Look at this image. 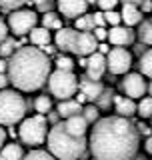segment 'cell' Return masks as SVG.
I'll return each instance as SVG.
<instances>
[{
    "label": "cell",
    "instance_id": "1",
    "mask_svg": "<svg viewBox=\"0 0 152 160\" xmlns=\"http://www.w3.org/2000/svg\"><path fill=\"white\" fill-rule=\"evenodd\" d=\"M140 132L130 118L106 116L92 124L88 146L94 160H134Z\"/></svg>",
    "mask_w": 152,
    "mask_h": 160
},
{
    "label": "cell",
    "instance_id": "2",
    "mask_svg": "<svg viewBox=\"0 0 152 160\" xmlns=\"http://www.w3.org/2000/svg\"><path fill=\"white\" fill-rule=\"evenodd\" d=\"M52 62L40 48L20 46L8 60V80L20 92H34L48 82Z\"/></svg>",
    "mask_w": 152,
    "mask_h": 160
},
{
    "label": "cell",
    "instance_id": "3",
    "mask_svg": "<svg viewBox=\"0 0 152 160\" xmlns=\"http://www.w3.org/2000/svg\"><path fill=\"white\" fill-rule=\"evenodd\" d=\"M48 150L56 160H80L86 154V138L70 134L64 122L54 124L48 130Z\"/></svg>",
    "mask_w": 152,
    "mask_h": 160
},
{
    "label": "cell",
    "instance_id": "4",
    "mask_svg": "<svg viewBox=\"0 0 152 160\" xmlns=\"http://www.w3.org/2000/svg\"><path fill=\"white\" fill-rule=\"evenodd\" d=\"M54 42L62 52H70L76 56H90L98 50V40L94 34L82 32L78 28H60L54 36Z\"/></svg>",
    "mask_w": 152,
    "mask_h": 160
},
{
    "label": "cell",
    "instance_id": "5",
    "mask_svg": "<svg viewBox=\"0 0 152 160\" xmlns=\"http://www.w3.org/2000/svg\"><path fill=\"white\" fill-rule=\"evenodd\" d=\"M26 110L28 102L20 94V90L14 88L0 90V124L2 126H14L16 122L24 120Z\"/></svg>",
    "mask_w": 152,
    "mask_h": 160
},
{
    "label": "cell",
    "instance_id": "6",
    "mask_svg": "<svg viewBox=\"0 0 152 160\" xmlns=\"http://www.w3.org/2000/svg\"><path fill=\"white\" fill-rule=\"evenodd\" d=\"M48 120L44 114H34V116H28L22 120L18 128V136L24 144L28 146H38V144H44V140L48 138Z\"/></svg>",
    "mask_w": 152,
    "mask_h": 160
},
{
    "label": "cell",
    "instance_id": "7",
    "mask_svg": "<svg viewBox=\"0 0 152 160\" xmlns=\"http://www.w3.org/2000/svg\"><path fill=\"white\" fill-rule=\"evenodd\" d=\"M78 84L80 78H76V74L70 72V70H54L48 76V90L58 100L72 98L78 90Z\"/></svg>",
    "mask_w": 152,
    "mask_h": 160
},
{
    "label": "cell",
    "instance_id": "8",
    "mask_svg": "<svg viewBox=\"0 0 152 160\" xmlns=\"http://www.w3.org/2000/svg\"><path fill=\"white\" fill-rule=\"evenodd\" d=\"M36 22H38V16L32 10L18 8V10H12L10 16H8V28L16 36H26V34H30V30L36 26Z\"/></svg>",
    "mask_w": 152,
    "mask_h": 160
},
{
    "label": "cell",
    "instance_id": "9",
    "mask_svg": "<svg viewBox=\"0 0 152 160\" xmlns=\"http://www.w3.org/2000/svg\"><path fill=\"white\" fill-rule=\"evenodd\" d=\"M106 66L112 74H128L132 66V54L124 46H116L106 54Z\"/></svg>",
    "mask_w": 152,
    "mask_h": 160
},
{
    "label": "cell",
    "instance_id": "10",
    "mask_svg": "<svg viewBox=\"0 0 152 160\" xmlns=\"http://www.w3.org/2000/svg\"><path fill=\"white\" fill-rule=\"evenodd\" d=\"M122 90L126 96L130 98H142L146 92H148V84L144 80V74L140 72H130L122 78Z\"/></svg>",
    "mask_w": 152,
    "mask_h": 160
},
{
    "label": "cell",
    "instance_id": "11",
    "mask_svg": "<svg viewBox=\"0 0 152 160\" xmlns=\"http://www.w3.org/2000/svg\"><path fill=\"white\" fill-rule=\"evenodd\" d=\"M106 56L100 52H92L86 58V76L92 80H100L106 72Z\"/></svg>",
    "mask_w": 152,
    "mask_h": 160
},
{
    "label": "cell",
    "instance_id": "12",
    "mask_svg": "<svg viewBox=\"0 0 152 160\" xmlns=\"http://www.w3.org/2000/svg\"><path fill=\"white\" fill-rule=\"evenodd\" d=\"M134 38L136 34L130 26H112L108 30V40L114 46H128L134 42Z\"/></svg>",
    "mask_w": 152,
    "mask_h": 160
},
{
    "label": "cell",
    "instance_id": "13",
    "mask_svg": "<svg viewBox=\"0 0 152 160\" xmlns=\"http://www.w3.org/2000/svg\"><path fill=\"white\" fill-rule=\"evenodd\" d=\"M58 10L62 16L66 18H78L82 16L86 12V8H88V2L86 0H58Z\"/></svg>",
    "mask_w": 152,
    "mask_h": 160
},
{
    "label": "cell",
    "instance_id": "14",
    "mask_svg": "<svg viewBox=\"0 0 152 160\" xmlns=\"http://www.w3.org/2000/svg\"><path fill=\"white\" fill-rule=\"evenodd\" d=\"M78 88H80V92H84L86 94V98L90 100V102H96V98L102 94V82L100 80H92V78H88V76H84V78H80V84H78Z\"/></svg>",
    "mask_w": 152,
    "mask_h": 160
},
{
    "label": "cell",
    "instance_id": "15",
    "mask_svg": "<svg viewBox=\"0 0 152 160\" xmlns=\"http://www.w3.org/2000/svg\"><path fill=\"white\" fill-rule=\"evenodd\" d=\"M136 106H138V104L134 102V98H130V96H116L114 94V108H116V114H118V116L132 118L136 114Z\"/></svg>",
    "mask_w": 152,
    "mask_h": 160
},
{
    "label": "cell",
    "instance_id": "16",
    "mask_svg": "<svg viewBox=\"0 0 152 160\" xmlns=\"http://www.w3.org/2000/svg\"><path fill=\"white\" fill-rule=\"evenodd\" d=\"M64 126L70 134H74V136H86V130H88L90 124L86 122V118L82 116V112L80 114H74V116H70L64 120Z\"/></svg>",
    "mask_w": 152,
    "mask_h": 160
},
{
    "label": "cell",
    "instance_id": "17",
    "mask_svg": "<svg viewBox=\"0 0 152 160\" xmlns=\"http://www.w3.org/2000/svg\"><path fill=\"white\" fill-rule=\"evenodd\" d=\"M120 16H122V22L126 26H136L142 22V10L138 4H122Z\"/></svg>",
    "mask_w": 152,
    "mask_h": 160
},
{
    "label": "cell",
    "instance_id": "18",
    "mask_svg": "<svg viewBox=\"0 0 152 160\" xmlns=\"http://www.w3.org/2000/svg\"><path fill=\"white\" fill-rule=\"evenodd\" d=\"M82 104L78 102L76 98H66V100H60L58 102V106H56V112L60 114V118H70V116H74V114H80L82 112Z\"/></svg>",
    "mask_w": 152,
    "mask_h": 160
},
{
    "label": "cell",
    "instance_id": "19",
    "mask_svg": "<svg viewBox=\"0 0 152 160\" xmlns=\"http://www.w3.org/2000/svg\"><path fill=\"white\" fill-rule=\"evenodd\" d=\"M0 160H24V150L20 144H4V148L0 150Z\"/></svg>",
    "mask_w": 152,
    "mask_h": 160
},
{
    "label": "cell",
    "instance_id": "20",
    "mask_svg": "<svg viewBox=\"0 0 152 160\" xmlns=\"http://www.w3.org/2000/svg\"><path fill=\"white\" fill-rule=\"evenodd\" d=\"M30 42L34 46H46V44H50V30L44 26H34L30 30Z\"/></svg>",
    "mask_w": 152,
    "mask_h": 160
},
{
    "label": "cell",
    "instance_id": "21",
    "mask_svg": "<svg viewBox=\"0 0 152 160\" xmlns=\"http://www.w3.org/2000/svg\"><path fill=\"white\" fill-rule=\"evenodd\" d=\"M138 38L146 46H152V20H142L138 26Z\"/></svg>",
    "mask_w": 152,
    "mask_h": 160
},
{
    "label": "cell",
    "instance_id": "22",
    "mask_svg": "<svg viewBox=\"0 0 152 160\" xmlns=\"http://www.w3.org/2000/svg\"><path fill=\"white\" fill-rule=\"evenodd\" d=\"M34 110H36L38 114H46L52 110V96H46V94H42V96H36V100H34Z\"/></svg>",
    "mask_w": 152,
    "mask_h": 160
},
{
    "label": "cell",
    "instance_id": "23",
    "mask_svg": "<svg viewBox=\"0 0 152 160\" xmlns=\"http://www.w3.org/2000/svg\"><path fill=\"white\" fill-rule=\"evenodd\" d=\"M42 26L48 28V30H60V28H62V18H60L56 12H44Z\"/></svg>",
    "mask_w": 152,
    "mask_h": 160
},
{
    "label": "cell",
    "instance_id": "24",
    "mask_svg": "<svg viewBox=\"0 0 152 160\" xmlns=\"http://www.w3.org/2000/svg\"><path fill=\"white\" fill-rule=\"evenodd\" d=\"M76 28L82 30V32H92L96 28V22H94V14H82V16L76 18Z\"/></svg>",
    "mask_w": 152,
    "mask_h": 160
},
{
    "label": "cell",
    "instance_id": "25",
    "mask_svg": "<svg viewBox=\"0 0 152 160\" xmlns=\"http://www.w3.org/2000/svg\"><path fill=\"white\" fill-rule=\"evenodd\" d=\"M96 106H98L100 110H108L110 108V104H114V92H112V88H104L102 90V94H100L98 98H96Z\"/></svg>",
    "mask_w": 152,
    "mask_h": 160
},
{
    "label": "cell",
    "instance_id": "26",
    "mask_svg": "<svg viewBox=\"0 0 152 160\" xmlns=\"http://www.w3.org/2000/svg\"><path fill=\"white\" fill-rule=\"evenodd\" d=\"M138 66H140V74H144V76L152 78V48H148V50L142 54V56H140Z\"/></svg>",
    "mask_w": 152,
    "mask_h": 160
},
{
    "label": "cell",
    "instance_id": "27",
    "mask_svg": "<svg viewBox=\"0 0 152 160\" xmlns=\"http://www.w3.org/2000/svg\"><path fill=\"white\" fill-rule=\"evenodd\" d=\"M18 48H20V44H18L14 38H10V36H8L6 40H4V42H0V56H2V58H10Z\"/></svg>",
    "mask_w": 152,
    "mask_h": 160
},
{
    "label": "cell",
    "instance_id": "28",
    "mask_svg": "<svg viewBox=\"0 0 152 160\" xmlns=\"http://www.w3.org/2000/svg\"><path fill=\"white\" fill-rule=\"evenodd\" d=\"M136 114L140 118H152V96L140 98L138 106H136Z\"/></svg>",
    "mask_w": 152,
    "mask_h": 160
},
{
    "label": "cell",
    "instance_id": "29",
    "mask_svg": "<svg viewBox=\"0 0 152 160\" xmlns=\"http://www.w3.org/2000/svg\"><path fill=\"white\" fill-rule=\"evenodd\" d=\"M82 116L86 118V122L88 124H94V122H98L100 120V108L96 106V104H86V106L82 108Z\"/></svg>",
    "mask_w": 152,
    "mask_h": 160
},
{
    "label": "cell",
    "instance_id": "30",
    "mask_svg": "<svg viewBox=\"0 0 152 160\" xmlns=\"http://www.w3.org/2000/svg\"><path fill=\"white\" fill-rule=\"evenodd\" d=\"M24 160H56L46 150H30L28 154H24Z\"/></svg>",
    "mask_w": 152,
    "mask_h": 160
},
{
    "label": "cell",
    "instance_id": "31",
    "mask_svg": "<svg viewBox=\"0 0 152 160\" xmlns=\"http://www.w3.org/2000/svg\"><path fill=\"white\" fill-rule=\"evenodd\" d=\"M104 18L106 24H110V26H120V22H122V16L116 10H104Z\"/></svg>",
    "mask_w": 152,
    "mask_h": 160
},
{
    "label": "cell",
    "instance_id": "32",
    "mask_svg": "<svg viewBox=\"0 0 152 160\" xmlns=\"http://www.w3.org/2000/svg\"><path fill=\"white\" fill-rule=\"evenodd\" d=\"M54 64H56V70H70L72 72V68H74V62L70 56H58Z\"/></svg>",
    "mask_w": 152,
    "mask_h": 160
},
{
    "label": "cell",
    "instance_id": "33",
    "mask_svg": "<svg viewBox=\"0 0 152 160\" xmlns=\"http://www.w3.org/2000/svg\"><path fill=\"white\" fill-rule=\"evenodd\" d=\"M26 2H30V0H0V8L2 10H18Z\"/></svg>",
    "mask_w": 152,
    "mask_h": 160
},
{
    "label": "cell",
    "instance_id": "34",
    "mask_svg": "<svg viewBox=\"0 0 152 160\" xmlns=\"http://www.w3.org/2000/svg\"><path fill=\"white\" fill-rule=\"evenodd\" d=\"M118 2H120V0H98L96 4H98L102 10H114V6H116Z\"/></svg>",
    "mask_w": 152,
    "mask_h": 160
},
{
    "label": "cell",
    "instance_id": "35",
    "mask_svg": "<svg viewBox=\"0 0 152 160\" xmlns=\"http://www.w3.org/2000/svg\"><path fill=\"white\" fill-rule=\"evenodd\" d=\"M92 32H94L96 40H108V30H104V26H96Z\"/></svg>",
    "mask_w": 152,
    "mask_h": 160
},
{
    "label": "cell",
    "instance_id": "36",
    "mask_svg": "<svg viewBox=\"0 0 152 160\" xmlns=\"http://www.w3.org/2000/svg\"><path fill=\"white\" fill-rule=\"evenodd\" d=\"M8 22H4L2 18H0V42H4V40L8 38Z\"/></svg>",
    "mask_w": 152,
    "mask_h": 160
},
{
    "label": "cell",
    "instance_id": "37",
    "mask_svg": "<svg viewBox=\"0 0 152 160\" xmlns=\"http://www.w3.org/2000/svg\"><path fill=\"white\" fill-rule=\"evenodd\" d=\"M46 120H48V122H52V126H54V124H58V122H60V114L50 110V112L46 114Z\"/></svg>",
    "mask_w": 152,
    "mask_h": 160
},
{
    "label": "cell",
    "instance_id": "38",
    "mask_svg": "<svg viewBox=\"0 0 152 160\" xmlns=\"http://www.w3.org/2000/svg\"><path fill=\"white\" fill-rule=\"evenodd\" d=\"M94 22H96V26H104V24H106L104 14L102 12H94Z\"/></svg>",
    "mask_w": 152,
    "mask_h": 160
},
{
    "label": "cell",
    "instance_id": "39",
    "mask_svg": "<svg viewBox=\"0 0 152 160\" xmlns=\"http://www.w3.org/2000/svg\"><path fill=\"white\" fill-rule=\"evenodd\" d=\"M146 50H148V48H146V44H144V42H138V44H134V52L138 54V56H142V54L146 52Z\"/></svg>",
    "mask_w": 152,
    "mask_h": 160
},
{
    "label": "cell",
    "instance_id": "40",
    "mask_svg": "<svg viewBox=\"0 0 152 160\" xmlns=\"http://www.w3.org/2000/svg\"><path fill=\"white\" fill-rule=\"evenodd\" d=\"M138 6H140V10H142V12H150V10H152V0H142Z\"/></svg>",
    "mask_w": 152,
    "mask_h": 160
},
{
    "label": "cell",
    "instance_id": "41",
    "mask_svg": "<svg viewBox=\"0 0 152 160\" xmlns=\"http://www.w3.org/2000/svg\"><path fill=\"white\" fill-rule=\"evenodd\" d=\"M8 82H10V80H8V74H6V72H0V90L6 88Z\"/></svg>",
    "mask_w": 152,
    "mask_h": 160
},
{
    "label": "cell",
    "instance_id": "42",
    "mask_svg": "<svg viewBox=\"0 0 152 160\" xmlns=\"http://www.w3.org/2000/svg\"><path fill=\"white\" fill-rule=\"evenodd\" d=\"M30 2H34V4H36V6H38L40 10H46V8L50 6V2H48V0H30Z\"/></svg>",
    "mask_w": 152,
    "mask_h": 160
},
{
    "label": "cell",
    "instance_id": "43",
    "mask_svg": "<svg viewBox=\"0 0 152 160\" xmlns=\"http://www.w3.org/2000/svg\"><path fill=\"white\" fill-rule=\"evenodd\" d=\"M6 136H8V134H6V130L0 126V150L4 148V144H6Z\"/></svg>",
    "mask_w": 152,
    "mask_h": 160
},
{
    "label": "cell",
    "instance_id": "44",
    "mask_svg": "<svg viewBox=\"0 0 152 160\" xmlns=\"http://www.w3.org/2000/svg\"><path fill=\"white\" fill-rule=\"evenodd\" d=\"M136 128H138V132L140 134H150V126H146V124H142V122H140V124H136Z\"/></svg>",
    "mask_w": 152,
    "mask_h": 160
},
{
    "label": "cell",
    "instance_id": "45",
    "mask_svg": "<svg viewBox=\"0 0 152 160\" xmlns=\"http://www.w3.org/2000/svg\"><path fill=\"white\" fill-rule=\"evenodd\" d=\"M0 72H8V60L0 58Z\"/></svg>",
    "mask_w": 152,
    "mask_h": 160
},
{
    "label": "cell",
    "instance_id": "46",
    "mask_svg": "<svg viewBox=\"0 0 152 160\" xmlns=\"http://www.w3.org/2000/svg\"><path fill=\"white\" fill-rule=\"evenodd\" d=\"M98 52H100V54H108V52H110L108 44H98Z\"/></svg>",
    "mask_w": 152,
    "mask_h": 160
},
{
    "label": "cell",
    "instance_id": "47",
    "mask_svg": "<svg viewBox=\"0 0 152 160\" xmlns=\"http://www.w3.org/2000/svg\"><path fill=\"white\" fill-rule=\"evenodd\" d=\"M42 50L48 54V56H50V54H54V52H56V48H54V46H50V44H46V46H42Z\"/></svg>",
    "mask_w": 152,
    "mask_h": 160
},
{
    "label": "cell",
    "instance_id": "48",
    "mask_svg": "<svg viewBox=\"0 0 152 160\" xmlns=\"http://www.w3.org/2000/svg\"><path fill=\"white\" fill-rule=\"evenodd\" d=\"M144 148H146V152H150L152 154V136L146 138V144H144Z\"/></svg>",
    "mask_w": 152,
    "mask_h": 160
},
{
    "label": "cell",
    "instance_id": "49",
    "mask_svg": "<svg viewBox=\"0 0 152 160\" xmlns=\"http://www.w3.org/2000/svg\"><path fill=\"white\" fill-rule=\"evenodd\" d=\"M76 100H78V102H80V104H84V102H88V98H86V94H84V92H80V94H78V96H76Z\"/></svg>",
    "mask_w": 152,
    "mask_h": 160
},
{
    "label": "cell",
    "instance_id": "50",
    "mask_svg": "<svg viewBox=\"0 0 152 160\" xmlns=\"http://www.w3.org/2000/svg\"><path fill=\"white\" fill-rule=\"evenodd\" d=\"M120 2L122 4H140L142 0H120Z\"/></svg>",
    "mask_w": 152,
    "mask_h": 160
},
{
    "label": "cell",
    "instance_id": "51",
    "mask_svg": "<svg viewBox=\"0 0 152 160\" xmlns=\"http://www.w3.org/2000/svg\"><path fill=\"white\" fill-rule=\"evenodd\" d=\"M134 160H146V158L142 156V154H136V156H134Z\"/></svg>",
    "mask_w": 152,
    "mask_h": 160
},
{
    "label": "cell",
    "instance_id": "52",
    "mask_svg": "<svg viewBox=\"0 0 152 160\" xmlns=\"http://www.w3.org/2000/svg\"><path fill=\"white\" fill-rule=\"evenodd\" d=\"M148 94L152 96V80H150V84H148Z\"/></svg>",
    "mask_w": 152,
    "mask_h": 160
},
{
    "label": "cell",
    "instance_id": "53",
    "mask_svg": "<svg viewBox=\"0 0 152 160\" xmlns=\"http://www.w3.org/2000/svg\"><path fill=\"white\" fill-rule=\"evenodd\" d=\"M86 2H88V4H96V2H98V0H86Z\"/></svg>",
    "mask_w": 152,
    "mask_h": 160
},
{
    "label": "cell",
    "instance_id": "54",
    "mask_svg": "<svg viewBox=\"0 0 152 160\" xmlns=\"http://www.w3.org/2000/svg\"><path fill=\"white\" fill-rule=\"evenodd\" d=\"M150 128H152V118H150Z\"/></svg>",
    "mask_w": 152,
    "mask_h": 160
}]
</instances>
